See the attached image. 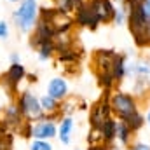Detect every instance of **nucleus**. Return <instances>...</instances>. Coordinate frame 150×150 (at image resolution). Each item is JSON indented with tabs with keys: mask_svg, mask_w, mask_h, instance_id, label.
<instances>
[{
	"mask_svg": "<svg viewBox=\"0 0 150 150\" xmlns=\"http://www.w3.org/2000/svg\"><path fill=\"white\" fill-rule=\"evenodd\" d=\"M127 11V30L134 40L136 47L150 49V19L142 12V0H122Z\"/></svg>",
	"mask_w": 150,
	"mask_h": 150,
	"instance_id": "1",
	"label": "nucleus"
},
{
	"mask_svg": "<svg viewBox=\"0 0 150 150\" xmlns=\"http://www.w3.org/2000/svg\"><path fill=\"white\" fill-rule=\"evenodd\" d=\"M115 56H117V51H113V49H96L91 54V70L96 75V80L105 93H110L117 86L112 75Z\"/></svg>",
	"mask_w": 150,
	"mask_h": 150,
	"instance_id": "2",
	"label": "nucleus"
},
{
	"mask_svg": "<svg viewBox=\"0 0 150 150\" xmlns=\"http://www.w3.org/2000/svg\"><path fill=\"white\" fill-rule=\"evenodd\" d=\"M40 16L38 0H19L12 11V25L21 33H32Z\"/></svg>",
	"mask_w": 150,
	"mask_h": 150,
	"instance_id": "3",
	"label": "nucleus"
},
{
	"mask_svg": "<svg viewBox=\"0 0 150 150\" xmlns=\"http://www.w3.org/2000/svg\"><path fill=\"white\" fill-rule=\"evenodd\" d=\"M108 101L112 107L113 117L119 120H126L127 117L136 113L140 110V105H142L133 93H127L122 89H112L108 93Z\"/></svg>",
	"mask_w": 150,
	"mask_h": 150,
	"instance_id": "4",
	"label": "nucleus"
},
{
	"mask_svg": "<svg viewBox=\"0 0 150 150\" xmlns=\"http://www.w3.org/2000/svg\"><path fill=\"white\" fill-rule=\"evenodd\" d=\"M28 77V72L23 63H9V68L0 75V87L4 94H7L9 101L16 98V94L21 91V84Z\"/></svg>",
	"mask_w": 150,
	"mask_h": 150,
	"instance_id": "5",
	"label": "nucleus"
},
{
	"mask_svg": "<svg viewBox=\"0 0 150 150\" xmlns=\"http://www.w3.org/2000/svg\"><path fill=\"white\" fill-rule=\"evenodd\" d=\"M19 112L23 113L25 120L28 122H35L38 119L44 117V112H42V107H40V100L38 96L32 91V89H21L16 98H14Z\"/></svg>",
	"mask_w": 150,
	"mask_h": 150,
	"instance_id": "6",
	"label": "nucleus"
},
{
	"mask_svg": "<svg viewBox=\"0 0 150 150\" xmlns=\"http://www.w3.org/2000/svg\"><path fill=\"white\" fill-rule=\"evenodd\" d=\"M42 21H45L52 30L54 33H65V32H72L75 26L74 16L72 14H67L63 11H59L58 7H40V16H38Z\"/></svg>",
	"mask_w": 150,
	"mask_h": 150,
	"instance_id": "7",
	"label": "nucleus"
},
{
	"mask_svg": "<svg viewBox=\"0 0 150 150\" xmlns=\"http://www.w3.org/2000/svg\"><path fill=\"white\" fill-rule=\"evenodd\" d=\"M112 107L108 101V93H103V96L89 107V126L91 127H101L108 119H112Z\"/></svg>",
	"mask_w": 150,
	"mask_h": 150,
	"instance_id": "8",
	"label": "nucleus"
},
{
	"mask_svg": "<svg viewBox=\"0 0 150 150\" xmlns=\"http://www.w3.org/2000/svg\"><path fill=\"white\" fill-rule=\"evenodd\" d=\"M58 136V122L49 117H42L35 122H30V140H49L52 142Z\"/></svg>",
	"mask_w": 150,
	"mask_h": 150,
	"instance_id": "9",
	"label": "nucleus"
},
{
	"mask_svg": "<svg viewBox=\"0 0 150 150\" xmlns=\"http://www.w3.org/2000/svg\"><path fill=\"white\" fill-rule=\"evenodd\" d=\"M74 21L75 26H80V28H87V30H96L101 23L93 9V4L91 0H84L80 2V5L77 7V11L74 12Z\"/></svg>",
	"mask_w": 150,
	"mask_h": 150,
	"instance_id": "10",
	"label": "nucleus"
},
{
	"mask_svg": "<svg viewBox=\"0 0 150 150\" xmlns=\"http://www.w3.org/2000/svg\"><path fill=\"white\" fill-rule=\"evenodd\" d=\"M0 119H2V122H4V126H5L9 131H12V133H18V131L21 129V126L26 122L25 117H23V113L19 112V108H18V105H16L14 100L9 101V103L2 108Z\"/></svg>",
	"mask_w": 150,
	"mask_h": 150,
	"instance_id": "11",
	"label": "nucleus"
},
{
	"mask_svg": "<svg viewBox=\"0 0 150 150\" xmlns=\"http://www.w3.org/2000/svg\"><path fill=\"white\" fill-rule=\"evenodd\" d=\"M45 93H47L49 96H52L54 100L63 101V100H67V98L70 96V84H68V80H67L65 77L56 75V77L49 79L47 87H45Z\"/></svg>",
	"mask_w": 150,
	"mask_h": 150,
	"instance_id": "12",
	"label": "nucleus"
},
{
	"mask_svg": "<svg viewBox=\"0 0 150 150\" xmlns=\"http://www.w3.org/2000/svg\"><path fill=\"white\" fill-rule=\"evenodd\" d=\"M93 9L101 25H110L115 18V4L112 0H91Z\"/></svg>",
	"mask_w": 150,
	"mask_h": 150,
	"instance_id": "13",
	"label": "nucleus"
},
{
	"mask_svg": "<svg viewBox=\"0 0 150 150\" xmlns=\"http://www.w3.org/2000/svg\"><path fill=\"white\" fill-rule=\"evenodd\" d=\"M75 133V119L74 115H63L58 120V140L61 145H70Z\"/></svg>",
	"mask_w": 150,
	"mask_h": 150,
	"instance_id": "14",
	"label": "nucleus"
},
{
	"mask_svg": "<svg viewBox=\"0 0 150 150\" xmlns=\"http://www.w3.org/2000/svg\"><path fill=\"white\" fill-rule=\"evenodd\" d=\"M38 100H40V107H42L44 117H49V119H54V120H59L63 117V113H61V101L54 100L47 93L38 96Z\"/></svg>",
	"mask_w": 150,
	"mask_h": 150,
	"instance_id": "15",
	"label": "nucleus"
},
{
	"mask_svg": "<svg viewBox=\"0 0 150 150\" xmlns=\"http://www.w3.org/2000/svg\"><path fill=\"white\" fill-rule=\"evenodd\" d=\"M134 133L129 129V126L124 122V120H119L117 119V131H115V143L122 149H129L131 143L134 142Z\"/></svg>",
	"mask_w": 150,
	"mask_h": 150,
	"instance_id": "16",
	"label": "nucleus"
},
{
	"mask_svg": "<svg viewBox=\"0 0 150 150\" xmlns=\"http://www.w3.org/2000/svg\"><path fill=\"white\" fill-rule=\"evenodd\" d=\"M127 65H129L127 54L117 52V56L113 59V67H112V75L117 84H120V82H124V79H127Z\"/></svg>",
	"mask_w": 150,
	"mask_h": 150,
	"instance_id": "17",
	"label": "nucleus"
},
{
	"mask_svg": "<svg viewBox=\"0 0 150 150\" xmlns=\"http://www.w3.org/2000/svg\"><path fill=\"white\" fill-rule=\"evenodd\" d=\"M127 77H149L150 79V61L149 59H134V61H129L127 65Z\"/></svg>",
	"mask_w": 150,
	"mask_h": 150,
	"instance_id": "18",
	"label": "nucleus"
},
{
	"mask_svg": "<svg viewBox=\"0 0 150 150\" xmlns=\"http://www.w3.org/2000/svg\"><path fill=\"white\" fill-rule=\"evenodd\" d=\"M101 134H103V140L108 143V145H113L115 143V131H117V119H108L101 127Z\"/></svg>",
	"mask_w": 150,
	"mask_h": 150,
	"instance_id": "19",
	"label": "nucleus"
},
{
	"mask_svg": "<svg viewBox=\"0 0 150 150\" xmlns=\"http://www.w3.org/2000/svg\"><path fill=\"white\" fill-rule=\"evenodd\" d=\"M124 122L129 126V129H131L134 134H136L138 131H142V129H143V126L147 124V122H145V113L142 112V110H138L136 113H133L131 117H127Z\"/></svg>",
	"mask_w": 150,
	"mask_h": 150,
	"instance_id": "20",
	"label": "nucleus"
},
{
	"mask_svg": "<svg viewBox=\"0 0 150 150\" xmlns=\"http://www.w3.org/2000/svg\"><path fill=\"white\" fill-rule=\"evenodd\" d=\"M80 2H84V0H54V7H58L59 11L74 16V12L80 5Z\"/></svg>",
	"mask_w": 150,
	"mask_h": 150,
	"instance_id": "21",
	"label": "nucleus"
},
{
	"mask_svg": "<svg viewBox=\"0 0 150 150\" xmlns=\"http://www.w3.org/2000/svg\"><path fill=\"white\" fill-rule=\"evenodd\" d=\"M126 19H127V11H126V5L122 0H119L115 4V18H113V25L117 26H122L126 25Z\"/></svg>",
	"mask_w": 150,
	"mask_h": 150,
	"instance_id": "22",
	"label": "nucleus"
},
{
	"mask_svg": "<svg viewBox=\"0 0 150 150\" xmlns=\"http://www.w3.org/2000/svg\"><path fill=\"white\" fill-rule=\"evenodd\" d=\"M28 150H54V145L49 140H30Z\"/></svg>",
	"mask_w": 150,
	"mask_h": 150,
	"instance_id": "23",
	"label": "nucleus"
},
{
	"mask_svg": "<svg viewBox=\"0 0 150 150\" xmlns=\"http://www.w3.org/2000/svg\"><path fill=\"white\" fill-rule=\"evenodd\" d=\"M11 35V25L5 19H0V40H7Z\"/></svg>",
	"mask_w": 150,
	"mask_h": 150,
	"instance_id": "24",
	"label": "nucleus"
},
{
	"mask_svg": "<svg viewBox=\"0 0 150 150\" xmlns=\"http://www.w3.org/2000/svg\"><path fill=\"white\" fill-rule=\"evenodd\" d=\"M127 150H150V143H145V142H133L131 147Z\"/></svg>",
	"mask_w": 150,
	"mask_h": 150,
	"instance_id": "25",
	"label": "nucleus"
},
{
	"mask_svg": "<svg viewBox=\"0 0 150 150\" xmlns=\"http://www.w3.org/2000/svg\"><path fill=\"white\" fill-rule=\"evenodd\" d=\"M140 7H142V12H143V14L150 19V0H142Z\"/></svg>",
	"mask_w": 150,
	"mask_h": 150,
	"instance_id": "26",
	"label": "nucleus"
},
{
	"mask_svg": "<svg viewBox=\"0 0 150 150\" xmlns=\"http://www.w3.org/2000/svg\"><path fill=\"white\" fill-rule=\"evenodd\" d=\"M9 61H11V63H23V61H21V56H19V52H11V56H9Z\"/></svg>",
	"mask_w": 150,
	"mask_h": 150,
	"instance_id": "27",
	"label": "nucleus"
},
{
	"mask_svg": "<svg viewBox=\"0 0 150 150\" xmlns=\"http://www.w3.org/2000/svg\"><path fill=\"white\" fill-rule=\"evenodd\" d=\"M145 122H147V126L150 127V98H149V101H147V112H145Z\"/></svg>",
	"mask_w": 150,
	"mask_h": 150,
	"instance_id": "28",
	"label": "nucleus"
},
{
	"mask_svg": "<svg viewBox=\"0 0 150 150\" xmlns=\"http://www.w3.org/2000/svg\"><path fill=\"white\" fill-rule=\"evenodd\" d=\"M7 131H9V129L4 126V122H2V119H0V142H2V138H4V134H5Z\"/></svg>",
	"mask_w": 150,
	"mask_h": 150,
	"instance_id": "29",
	"label": "nucleus"
},
{
	"mask_svg": "<svg viewBox=\"0 0 150 150\" xmlns=\"http://www.w3.org/2000/svg\"><path fill=\"white\" fill-rule=\"evenodd\" d=\"M110 150H124V149H122V147H119L117 143H113L112 147H110Z\"/></svg>",
	"mask_w": 150,
	"mask_h": 150,
	"instance_id": "30",
	"label": "nucleus"
},
{
	"mask_svg": "<svg viewBox=\"0 0 150 150\" xmlns=\"http://www.w3.org/2000/svg\"><path fill=\"white\" fill-rule=\"evenodd\" d=\"M7 2H11V4H18L19 0H7Z\"/></svg>",
	"mask_w": 150,
	"mask_h": 150,
	"instance_id": "31",
	"label": "nucleus"
},
{
	"mask_svg": "<svg viewBox=\"0 0 150 150\" xmlns=\"http://www.w3.org/2000/svg\"><path fill=\"white\" fill-rule=\"evenodd\" d=\"M2 108H4V103H2V100H0V112H2Z\"/></svg>",
	"mask_w": 150,
	"mask_h": 150,
	"instance_id": "32",
	"label": "nucleus"
}]
</instances>
